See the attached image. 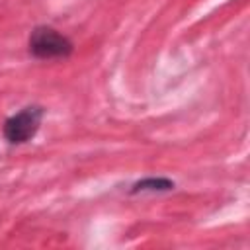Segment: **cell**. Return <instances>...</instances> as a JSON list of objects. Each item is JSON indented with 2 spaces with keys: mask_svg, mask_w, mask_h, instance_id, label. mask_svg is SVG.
<instances>
[{
  "mask_svg": "<svg viewBox=\"0 0 250 250\" xmlns=\"http://www.w3.org/2000/svg\"><path fill=\"white\" fill-rule=\"evenodd\" d=\"M29 51L39 59H59V57H68L72 53V43L57 29L41 25L31 31Z\"/></svg>",
  "mask_w": 250,
  "mask_h": 250,
  "instance_id": "cell-1",
  "label": "cell"
},
{
  "mask_svg": "<svg viewBox=\"0 0 250 250\" xmlns=\"http://www.w3.org/2000/svg\"><path fill=\"white\" fill-rule=\"evenodd\" d=\"M43 119V109L39 105H27L16 115L8 117L4 123V137L12 145H21L27 143L29 139L35 137L39 125Z\"/></svg>",
  "mask_w": 250,
  "mask_h": 250,
  "instance_id": "cell-2",
  "label": "cell"
},
{
  "mask_svg": "<svg viewBox=\"0 0 250 250\" xmlns=\"http://www.w3.org/2000/svg\"><path fill=\"white\" fill-rule=\"evenodd\" d=\"M174 188V182L166 180V178H148V180H141L133 186V193H139V191H166V189H172Z\"/></svg>",
  "mask_w": 250,
  "mask_h": 250,
  "instance_id": "cell-3",
  "label": "cell"
}]
</instances>
